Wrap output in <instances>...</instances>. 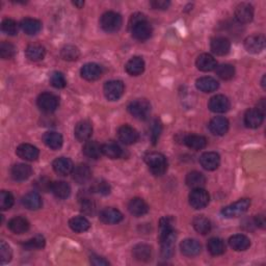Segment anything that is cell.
<instances>
[{"instance_id":"obj_1","label":"cell","mask_w":266,"mask_h":266,"mask_svg":"<svg viewBox=\"0 0 266 266\" xmlns=\"http://www.w3.org/2000/svg\"><path fill=\"white\" fill-rule=\"evenodd\" d=\"M129 28L131 30L132 37L141 42L147 41L148 39H150L153 31L151 24L146 19V16L141 13L134 14L130 18Z\"/></svg>"},{"instance_id":"obj_2","label":"cell","mask_w":266,"mask_h":266,"mask_svg":"<svg viewBox=\"0 0 266 266\" xmlns=\"http://www.w3.org/2000/svg\"><path fill=\"white\" fill-rule=\"evenodd\" d=\"M146 164L150 171L155 176H163L167 170V161L164 154L157 152H152L144 157Z\"/></svg>"},{"instance_id":"obj_3","label":"cell","mask_w":266,"mask_h":266,"mask_svg":"<svg viewBox=\"0 0 266 266\" xmlns=\"http://www.w3.org/2000/svg\"><path fill=\"white\" fill-rule=\"evenodd\" d=\"M123 20L121 15L116 12H106L102 15L100 25L106 32H116L122 27Z\"/></svg>"},{"instance_id":"obj_4","label":"cell","mask_w":266,"mask_h":266,"mask_svg":"<svg viewBox=\"0 0 266 266\" xmlns=\"http://www.w3.org/2000/svg\"><path fill=\"white\" fill-rule=\"evenodd\" d=\"M249 206H251V201L248 199H241L234 204L223 208L222 215L225 219H234V217L245 214Z\"/></svg>"},{"instance_id":"obj_5","label":"cell","mask_w":266,"mask_h":266,"mask_svg":"<svg viewBox=\"0 0 266 266\" xmlns=\"http://www.w3.org/2000/svg\"><path fill=\"white\" fill-rule=\"evenodd\" d=\"M128 111L139 120H146L150 116L151 104L146 99H136L128 105Z\"/></svg>"},{"instance_id":"obj_6","label":"cell","mask_w":266,"mask_h":266,"mask_svg":"<svg viewBox=\"0 0 266 266\" xmlns=\"http://www.w3.org/2000/svg\"><path fill=\"white\" fill-rule=\"evenodd\" d=\"M176 231L173 229L170 232L165 233V234L159 236L160 244H161V256L164 259H168L174 254L175 244H176Z\"/></svg>"},{"instance_id":"obj_7","label":"cell","mask_w":266,"mask_h":266,"mask_svg":"<svg viewBox=\"0 0 266 266\" xmlns=\"http://www.w3.org/2000/svg\"><path fill=\"white\" fill-rule=\"evenodd\" d=\"M125 91L124 83L121 80H110L104 84L103 92L106 99L109 101H117L123 96Z\"/></svg>"},{"instance_id":"obj_8","label":"cell","mask_w":266,"mask_h":266,"mask_svg":"<svg viewBox=\"0 0 266 266\" xmlns=\"http://www.w3.org/2000/svg\"><path fill=\"white\" fill-rule=\"evenodd\" d=\"M38 106L46 114H51L59 107V98L51 93H43L39 96L37 100Z\"/></svg>"},{"instance_id":"obj_9","label":"cell","mask_w":266,"mask_h":266,"mask_svg":"<svg viewBox=\"0 0 266 266\" xmlns=\"http://www.w3.org/2000/svg\"><path fill=\"white\" fill-rule=\"evenodd\" d=\"M209 200H210V196L208 191L203 188H195L189 195V204L197 210L205 208L209 203Z\"/></svg>"},{"instance_id":"obj_10","label":"cell","mask_w":266,"mask_h":266,"mask_svg":"<svg viewBox=\"0 0 266 266\" xmlns=\"http://www.w3.org/2000/svg\"><path fill=\"white\" fill-rule=\"evenodd\" d=\"M265 47V38L262 35L249 36L245 40V48L247 52L258 54L263 51Z\"/></svg>"},{"instance_id":"obj_11","label":"cell","mask_w":266,"mask_h":266,"mask_svg":"<svg viewBox=\"0 0 266 266\" xmlns=\"http://www.w3.org/2000/svg\"><path fill=\"white\" fill-rule=\"evenodd\" d=\"M230 101L227 97L224 95H216L209 100L208 107L211 111L216 112V114H224L230 109Z\"/></svg>"},{"instance_id":"obj_12","label":"cell","mask_w":266,"mask_h":266,"mask_svg":"<svg viewBox=\"0 0 266 266\" xmlns=\"http://www.w3.org/2000/svg\"><path fill=\"white\" fill-rule=\"evenodd\" d=\"M118 138L124 144H133L139 140V133L135 129L129 125H123L119 128Z\"/></svg>"},{"instance_id":"obj_13","label":"cell","mask_w":266,"mask_h":266,"mask_svg":"<svg viewBox=\"0 0 266 266\" xmlns=\"http://www.w3.org/2000/svg\"><path fill=\"white\" fill-rule=\"evenodd\" d=\"M80 75L87 82H95L98 80L102 75V68L98 63L88 62L80 70Z\"/></svg>"},{"instance_id":"obj_14","label":"cell","mask_w":266,"mask_h":266,"mask_svg":"<svg viewBox=\"0 0 266 266\" xmlns=\"http://www.w3.org/2000/svg\"><path fill=\"white\" fill-rule=\"evenodd\" d=\"M264 120V112L258 108L248 109L245 115V124L248 128H258L260 127Z\"/></svg>"},{"instance_id":"obj_15","label":"cell","mask_w":266,"mask_h":266,"mask_svg":"<svg viewBox=\"0 0 266 266\" xmlns=\"http://www.w3.org/2000/svg\"><path fill=\"white\" fill-rule=\"evenodd\" d=\"M200 164L207 171H215L221 164V157L216 152H206L200 157Z\"/></svg>"},{"instance_id":"obj_16","label":"cell","mask_w":266,"mask_h":266,"mask_svg":"<svg viewBox=\"0 0 266 266\" xmlns=\"http://www.w3.org/2000/svg\"><path fill=\"white\" fill-rule=\"evenodd\" d=\"M210 48H211V51L214 54L219 56H224V55H227L230 52L231 43L227 38L216 37L212 39V41L210 43Z\"/></svg>"},{"instance_id":"obj_17","label":"cell","mask_w":266,"mask_h":266,"mask_svg":"<svg viewBox=\"0 0 266 266\" xmlns=\"http://www.w3.org/2000/svg\"><path fill=\"white\" fill-rule=\"evenodd\" d=\"M52 166H53L54 172L61 176H68L73 173V170H74L73 163H72L71 159L67 157L56 158L53 161Z\"/></svg>"},{"instance_id":"obj_18","label":"cell","mask_w":266,"mask_h":266,"mask_svg":"<svg viewBox=\"0 0 266 266\" xmlns=\"http://www.w3.org/2000/svg\"><path fill=\"white\" fill-rule=\"evenodd\" d=\"M208 127L212 134L222 136L225 135L229 130V121L224 117H215L210 121Z\"/></svg>"},{"instance_id":"obj_19","label":"cell","mask_w":266,"mask_h":266,"mask_svg":"<svg viewBox=\"0 0 266 266\" xmlns=\"http://www.w3.org/2000/svg\"><path fill=\"white\" fill-rule=\"evenodd\" d=\"M235 18L239 23H248L254 18V7L249 3H240L235 10Z\"/></svg>"},{"instance_id":"obj_20","label":"cell","mask_w":266,"mask_h":266,"mask_svg":"<svg viewBox=\"0 0 266 266\" xmlns=\"http://www.w3.org/2000/svg\"><path fill=\"white\" fill-rule=\"evenodd\" d=\"M16 154L24 160L34 161L39 158L40 151L37 147L32 146L30 143H22L16 150Z\"/></svg>"},{"instance_id":"obj_21","label":"cell","mask_w":266,"mask_h":266,"mask_svg":"<svg viewBox=\"0 0 266 266\" xmlns=\"http://www.w3.org/2000/svg\"><path fill=\"white\" fill-rule=\"evenodd\" d=\"M31 174H32L31 166L28 165V164H15L12 167V170H11L12 178L15 181H18V182H22V181L27 180L29 177L31 176Z\"/></svg>"},{"instance_id":"obj_22","label":"cell","mask_w":266,"mask_h":266,"mask_svg":"<svg viewBox=\"0 0 266 266\" xmlns=\"http://www.w3.org/2000/svg\"><path fill=\"white\" fill-rule=\"evenodd\" d=\"M128 210L133 216L141 217L149 212V206L143 199L134 198L129 202Z\"/></svg>"},{"instance_id":"obj_23","label":"cell","mask_w":266,"mask_h":266,"mask_svg":"<svg viewBox=\"0 0 266 266\" xmlns=\"http://www.w3.org/2000/svg\"><path fill=\"white\" fill-rule=\"evenodd\" d=\"M74 134L77 141L86 142L93 134V126L88 121H82L77 123L74 129Z\"/></svg>"},{"instance_id":"obj_24","label":"cell","mask_w":266,"mask_h":266,"mask_svg":"<svg viewBox=\"0 0 266 266\" xmlns=\"http://www.w3.org/2000/svg\"><path fill=\"white\" fill-rule=\"evenodd\" d=\"M99 219L102 223L106 225H115L123 221V214L117 209L106 208L100 212Z\"/></svg>"},{"instance_id":"obj_25","label":"cell","mask_w":266,"mask_h":266,"mask_svg":"<svg viewBox=\"0 0 266 266\" xmlns=\"http://www.w3.org/2000/svg\"><path fill=\"white\" fill-rule=\"evenodd\" d=\"M181 252L184 256L187 257H195L198 256L201 251H202V246H201L199 241L196 239H185L180 245Z\"/></svg>"},{"instance_id":"obj_26","label":"cell","mask_w":266,"mask_h":266,"mask_svg":"<svg viewBox=\"0 0 266 266\" xmlns=\"http://www.w3.org/2000/svg\"><path fill=\"white\" fill-rule=\"evenodd\" d=\"M197 68L203 72H210L216 69L217 62L212 55L208 53L201 54L196 61Z\"/></svg>"},{"instance_id":"obj_27","label":"cell","mask_w":266,"mask_h":266,"mask_svg":"<svg viewBox=\"0 0 266 266\" xmlns=\"http://www.w3.org/2000/svg\"><path fill=\"white\" fill-rule=\"evenodd\" d=\"M229 245L234 251L243 252L246 251L249 246H251V240L244 234H236L229 238Z\"/></svg>"},{"instance_id":"obj_28","label":"cell","mask_w":266,"mask_h":266,"mask_svg":"<svg viewBox=\"0 0 266 266\" xmlns=\"http://www.w3.org/2000/svg\"><path fill=\"white\" fill-rule=\"evenodd\" d=\"M9 229L15 233V234H23L29 230V222L24 219L22 216H16L14 219H12L9 222V225H7Z\"/></svg>"},{"instance_id":"obj_29","label":"cell","mask_w":266,"mask_h":266,"mask_svg":"<svg viewBox=\"0 0 266 266\" xmlns=\"http://www.w3.org/2000/svg\"><path fill=\"white\" fill-rule=\"evenodd\" d=\"M196 86L203 93H212L219 88L220 84L219 82L212 77H201L196 82Z\"/></svg>"},{"instance_id":"obj_30","label":"cell","mask_w":266,"mask_h":266,"mask_svg":"<svg viewBox=\"0 0 266 266\" xmlns=\"http://www.w3.org/2000/svg\"><path fill=\"white\" fill-rule=\"evenodd\" d=\"M125 69L129 75L139 76L144 71V61L140 56H134L128 61Z\"/></svg>"},{"instance_id":"obj_31","label":"cell","mask_w":266,"mask_h":266,"mask_svg":"<svg viewBox=\"0 0 266 266\" xmlns=\"http://www.w3.org/2000/svg\"><path fill=\"white\" fill-rule=\"evenodd\" d=\"M22 204L29 210H38L42 207V199L38 192L31 191L22 198Z\"/></svg>"},{"instance_id":"obj_32","label":"cell","mask_w":266,"mask_h":266,"mask_svg":"<svg viewBox=\"0 0 266 266\" xmlns=\"http://www.w3.org/2000/svg\"><path fill=\"white\" fill-rule=\"evenodd\" d=\"M43 142L48 148H50L52 150H59L62 146L63 140L61 133L55 131H49L43 135Z\"/></svg>"},{"instance_id":"obj_33","label":"cell","mask_w":266,"mask_h":266,"mask_svg":"<svg viewBox=\"0 0 266 266\" xmlns=\"http://www.w3.org/2000/svg\"><path fill=\"white\" fill-rule=\"evenodd\" d=\"M133 257L138 261L148 262L152 258V247L146 244L136 245L132 251Z\"/></svg>"},{"instance_id":"obj_34","label":"cell","mask_w":266,"mask_h":266,"mask_svg":"<svg viewBox=\"0 0 266 266\" xmlns=\"http://www.w3.org/2000/svg\"><path fill=\"white\" fill-rule=\"evenodd\" d=\"M27 59L31 61H40L44 60L46 55L45 47L41 44H30L25 50Z\"/></svg>"},{"instance_id":"obj_35","label":"cell","mask_w":266,"mask_h":266,"mask_svg":"<svg viewBox=\"0 0 266 266\" xmlns=\"http://www.w3.org/2000/svg\"><path fill=\"white\" fill-rule=\"evenodd\" d=\"M73 179L78 184H84L91 179L92 171L86 164H78L73 170Z\"/></svg>"},{"instance_id":"obj_36","label":"cell","mask_w":266,"mask_h":266,"mask_svg":"<svg viewBox=\"0 0 266 266\" xmlns=\"http://www.w3.org/2000/svg\"><path fill=\"white\" fill-rule=\"evenodd\" d=\"M184 143L186 144V146L195 151H199L202 150L206 147L207 144V140L206 138L202 135H197V134H190L187 135L184 138Z\"/></svg>"},{"instance_id":"obj_37","label":"cell","mask_w":266,"mask_h":266,"mask_svg":"<svg viewBox=\"0 0 266 266\" xmlns=\"http://www.w3.org/2000/svg\"><path fill=\"white\" fill-rule=\"evenodd\" d=\"M20 26L26 35L32 36V35H37L38 32L41 31L42 23H41V21H39L37 19L25 18L21 21Z\"/></svg>"},{"instance_id":"obj_38","label":"cell","mask_w":266,"mask_h":266,"mask_svg":"<svg viewBox=\"0 0 266 266\" xmlns=\"http://www.w3.org/2000/svg\"><path fill=\"white\" fill-rule=\"evenodd\" d=\"M51 192L53 195L61 200H64L69 198L71 195V187L70 185L64 181H56L52 183Z\"/></svg>"},{"instance_id":"obj_39","label":"cell","mask_w":266,"mask_h":266,"mask_svg":"<svg viewBox=\"0 0 266 266\" xmlns=\"http://www.w3.org/2000/svg\"><path fill=\"white\" fill-rule=\"evenodd\" d=\"M185 182H186L187 186L195 189V188H203V186L206 183V178L205 176L197 171L190 172L187 176L186 179H185Z\"/></svg>"},{"instance_id":"obj_40","label":"cell","mask_w":266,"mask_h":266,"mask_svg":"<svg viewBox=\"0 0 266 266\" xmlns=\"http://www.w3.org/2000/svg\"><path fill=\"white\" fill-rule=\"evenodd\" d=\"M192 225L195 230L202 235L208 234L211 230V223L204 215H198L192 221Z\"/></svg>"},{"instance_id":"obj_41","label":"cell","mask_w":266,"mask_h":266,"mask_svg":"<svg viewBox=\"0 0 266 266\" xmlns=\"http://www.w3.org/2000/svg\"><path fill=\"white\" fill-rule=\"evenodd\" d=\"M83 154L92 159H98L102 155V146L97 143V142H85L84 146L82 148Z\"/></svg>"},{"instance_id":"obj_42","label":"cell","mask_w":266,"mask_h":266,"mask_svg":"<svg viewBox=\"0 0 266 266\" xmlns=\"http://www.w3.org/2000/svg\"><path fill=\"white\" fill-rule=\"evenodd\" d=\"M102 154L110 159H118L123 155V151L116 143H106L102 144Z\"/></svg>"},{"instance_id":"obj_43","label":"cell","mask_w":266,"mask_h":266,"mask_svg":"<svg viewBox=\"0 0 266 266\" xmlns=\"http://www.w3.org/2000/svg\"><path fill=\"white\" fill-rule=\"evenodd\" d=\"M70 228L76 233H83L91 227V224L83 216H75L69 221Z\"/></svg>"},{"instance_id":"obj_44","label":"cell","mask_w":266,"mask_h":266,"mask_svg":"<svg viewBox=\"0 0 266 266\" xmlns=\"http://www.w3.org/2000/svg\"><path fill=\"white\" fill-rule=\"evenodd\" d=\"M207 248H208V252L212 256H220L225 252V243L221 238H217V237L209 239L207 244Z\"/></svg>"},{"instance_id":"obj_45","label":"cell","mask_w":266,"mask_h":266,"mask_svg":"<svg viewBox=\"0 0 266 266\" xmlns=\"http://www.w3.org/2000/svg\"><path fill=\"white\" fill-rule=\"evenodd\" d=\"M61 59L68 61H77L80 56V51L78 48L74 45H67L64 46L61 51Z\"/></svg>"},{"instance_id":"obj_46","label":"cell","mask_w":266,"mask_h":266,"mask_svg":"<svg viewBox=\"0 0 266 266\" xmlns=\"http://www.w3.org/2000/svg\"><path fill=\"white\" fill-rule=\"evenodd\" d=\"M216 75L223 80H230L235 75V68L229 63H223L216 67Z\"/></svg>"},{"instance_id":"obj_47","label":"cell","mask_w":266,"mask_h":266,"mask_svg":"<svg viewBox=\"0 0 266 266\" xmlns=\"http://www.w3.org/2000/svg\"><path fill=\"white\" fill-rule=\"evenodd\" d=\"M45 244H46L45 238L41 235H38V236H35L34 238L27 240L26 243H24L23 247L27 249V251H30V249H40L45 246Z\"/></svg>"},{"instance_id":"obj_48","label":"cell","mask_w":266,"mask_h":266,"mask_svg":"<svg viewBox=\"0 0 266 266\" xmlns=\"http://www.w3.org/2000/svg\"><path fill=\"white\" fill-rule=\"evenodd\" d=\"M16 47L9 43V42H2L0 44V56L2 60H11L13 59L16 54Z\"/></svg>"},{"instance_id":"obj_49","label":"cell","mask_w":266,"mask_h":266,"mask_svg":"<svg viewBox=\"0 0 266 266\" xmlns=\"http://www.w3.org/2000/svg\"><path fill=\"white\" fill-rule=\"evenodd\" d=\"M14 205V197L10 191L2 190L0 192V209L2 211L9 210Z\"/></svg>"},{"instance_id":"obj_50","label":"cell","mask_w":266,"mask_h":266,"mask_svg":"<svg viewBox=\"0 0 266 266\" xmlns=\"http://www.w3.org/2000/svg\"><path fill=\"white\" fill-rule=\"evenodd\" d=\"M1 29L4 34L9 36H16L18 32V25L17 22L13 19L6 18L1 23Z\"/></svg>"},{"instance_id":"obj_51","label":"cell","mask_w":266,"mask_h":266,"mask_svg":"<svg viewBox=\"0 0 266 266\" xmlns=\"http://www.w3.org/2000/svg\"><path fill=\"white\" fill-rule=\"evenodd\" d=\"M13 257V252L5 241H1L0 243V262L1 264H6L11 262Z\"/></svg>"},{"instance_id":"obj_52","label":"cell","mask_w":266,"mask_h":266,"mask_svg":"<svg viewBox=\"0 0 266 266\" xmlns=\"http://www.w3.org/2000/svg\"><path fill=\"white\" fill-rule=\"evenodd\" d=\"M50 83L55 88H63L67 85V80L61 72H53L50 76Z\"/></svg>"},{"instance_id":"obj_53","label":"cell","mask_w":266,"mask_h":266,"mask_svg":"<svg viewBox=\"0 0 266 266\" xmlns=\"http://www.w3.org/2000/svg\"><path fill=\"white\" fill-rule=\"evenodd\" d=\"M93 190L100 193V195L106 196L110 192V185L106 181H98L94 184Z\"/></svg>"},{"instance_id":"obj_54","label":"cell","mask_w":266,"mask_h":266,"mask_svg":"<svg viewBox=\"0 0 266 266\" xmlns=\"http://www.w3.org/2000/svg\"><path fill=\"white\" fill-rule=\"evenodd\" d=\"M36 186L39 190H42V191H51V186H52V183L51 181L46 178V177H43V178H40L37 182H36Z\"/></svg>"},{"instance_id":"obj_55","label":"cell","mask_w":266,"mask_h":266,"mask_svg":"<svg viewBox=\"0 0 266 266\" xmlns=\"http://www.w3.org/2000/svg\"><path fill=\"white\" fill-rule=\"evenodd\" d=\"M95 203L90 199H84L82 202V211L85 214H94L95 212Z\"/></svg>"},{"instance_id":"obj_56","label":"cell","mask_w":266,"mask_h":266,"mask_svg":"<svg viewBox=\"0 0 266 266\" xmlns=\"http://www.w3.org/2000/svg\"><path fill=\"white\" fill-rule=\"evenodd\" d=\"M160 132H161V125L158 121H155L154 124H153V127H152V134H151V139L154 144L157 143V141L159 139Z\"/></svg>"},{"instance_id":"obj_57","label":"cell","mask_w":266,"mask_h":266,"mask_svg":"<svg viewBox=\"0 0 266 266\" xmlns=\"http://www.w3.org/2000/svg\"><path fill=\"white\" fill-rule=\"evenodd\" d=\"M150 4L154 10H166L171 2L165 1V0H155V1H151Z\"/></svg>"},{"instance_id":"obj_58","label":"cell","mask_w":266,"mask_h":266,"mask_svg":"<svg viewBox=\"0 0 266 266\" xmlns=\"http://www.w3.org/2000/svg\"><path fill=\"white\" fill-rule=\"evenodd\" d=\"M91 263L94 264V265H97V266H99V265H108L109 264V262L104 259V258L97 257V256H93L91 258Z\"/></svg>"},{"instance_id":"obj_59","label":"cell","mask_w":266,"mask_h":266,"mask_svg":"<svg viewBox=\"0 0 266 266\" xmlns=\"http://www.w3.org/2000/svg\"><path fill=\"white\" fill-rule=\"evenodd\" d=\"M255 224L258 225V227H260L262 229L265 228L266 225V221H265V216L264 214H259L255 217Z\"/></svg>"},{"instance_id":"obj_60","label":"cell","mask_w":266,"mask_h":266,"mask_svg":"<svg viewBox=\"0 0 266 266\" xmlns=\"http://www.w3.org/2000/svg\"><path fill=\"white\" fill-rule=\"evenodd\" d=\"M73 4H74V5H77L78 7H82V6L84 4V2H83V1H80V2H73Z\"/></svg>"}]
</instances>
